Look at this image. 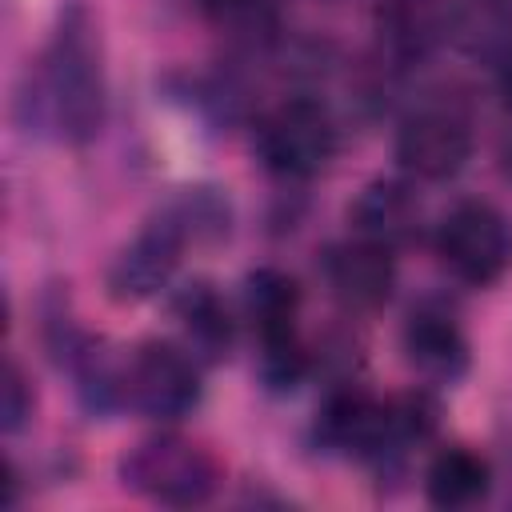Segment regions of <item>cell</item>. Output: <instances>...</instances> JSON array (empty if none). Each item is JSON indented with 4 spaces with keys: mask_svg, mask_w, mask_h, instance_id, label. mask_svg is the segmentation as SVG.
I'll list each match as a JSON object with an SVG mask.
<instances>
[{
    "mask_svg": "<svg viewBox=\"0 0 512 512\" xmlns=\"http://www.w3.org/2000/svg\"><path fill=\"white\" fill-rule=\"evenodd\" d=\"M24 124L48 132L64 144H88L104 124V64L100 40L80 4H72L44 56L28 72V88L20 96Z\"/></svg>",
    "mask_w": 512,
    "mask_h": 512,
    "instance_id": "6da1fadb",
    "label": "cell"
},
{
    "mask_svg": "<svg viewBox=\"0 0 512 512\" xmlns=\"http://www.w3.org/2000/svg\"><path fill=\"white\" fill-rule=\"evenodd\" d=\"M220 460L188 436L164 432L152 440H140L120 460V480L144 500L168 504V508H196L208 504L220 488Z\"/></svg>",
    "mask_w": 512,
    "mask_h": 512,
    "instance_id": "7a4b0ae2",
    "label": "cell"
},
{
    "mask_svg": "<svg viewBox=\"0 0 512 512\" xmlns=\"http://www.w3.org/2000/svg\"><path fill=\"white\" fill-rule=\"evenodd\" d=\"M260 160L288 180L316 176L336 152V128L316 100H284L256 128Z\"/></svg>",
    "mask_w": 512,
    "mask_h": 512,
    "instance_id": "3957f363",
    "label": "cell"
},
{
    "mask_svg": "<svg viewBox=\"0 0 512 512\" xmlns=\"http://www.w3.org/2000/svg\"><path fill=\"white\" fill-rule=\"evenodd\" d=\"M440 256L452 268L456 280L464 284H496L508 264H512V232L508 220L484 204V200H464L456 204L444 224H440Z\"/></svg>",
    "mask_w": 512,
    "mask_h": 512,
    "instance_id": "277c9868",
    "label": "cell"
},
{
    "mask_svg": "<svg viewBox=\"0 0 512 512\" xmlns=\"http://www.w3.org/2000/svg\"><path fill=\"white\" fill-rule=\"evenodd\" d=\"M128 396L152 420H180L200 400V372L188 352L148 340L132 352L128 364Z\"/></svg>",
    "mask_w": 512,
    "mask_h": 512,
    "instance_id": "5b68a950",
    "label": "cell"
},
{
    "mask_svg": "<svg viewBox=\"0 0 512 512\" xmlns=\"http://www.w3.org/2000/svg\"><path fill=\"white\" fill-rule=\"evenodd\" d=\"M468 124L444 108H420L396 136V160L420 180H448L468 164Z\"/></svg>",
    "mask_w": 512,
    "mask_h": 512,
    "instance_id": "8992f818",
    "label": "cell"
},
{
    "mask_svg": "<svg viewBox=\"0 0 512 512\" xmlns=\"http://www.w3.org/2000/svg\"><path fill=\"white\" fill-rule=\"evenodd\" d=\"M184 248L188 244L164 220L152 216L148 228L112 260V268H108V296L120 300V304H136V300L156 296L172 280Z\"/></svg>",
    "mask_w": 512,
    "mask_h": 512,
    "instance_id": "52a82bcc",
    "label": "cell"
},
{
    "mask_svg": "<svg viewBox=\"0 0 512 512\" xmlns=\"http://www.w3.org/2000/svg\"><path fill=\"white\" fill-rule=\"evenodd\" d=\"M324 280H328L332 296L344 308H356V312L380 308L388 300V292H392V280H396L392 248L372 244L364 236L332 244L324 252Z\"/></svg>",
    "mask_w": 512,
    "mask_h": 512,
    "instance_id": "ba28073f",
    "label": "cell"
},
{
    "mask_svg": "<svg viewBox=\"0 0 512 512\" xmlns=\"http://www.w3.org/2000/svg\"><path fill=\"white\" fill-rule=\"evenodd\" d=\"M448 28H452L448 0H380V8H376L380 44L396 60L428 56L440 40H448Z\"/></svg>",
    "mask_w": 512,
    "mask_h": 512,
    "instance_id": "9c48e42d",
    "label": "cell"
},
{
    "mask_svg": "<svg viewBox=\"0 0 512 512\" xmlns=\"http://www.w3.org/2000/svg\"><path fill=\"white\" fill-rule=\"evenodd\" d=\"M352 224H356V236L396 248L416 236L420 200L404 180H372L352 204Z\"/></svg>",
    "mask_w": 512,
    "mask_h": 512,
    "instance_id": "30bf717a",
    "label": "cell"
},
{
    "mask_svg": "<svg viewBox=\"0 0 512 512\" xmlns=\"http://www.w3.org/2000/svg\"><path fill=\"white\" fill-rule=\"evenodd\" d=\"M448 40L468 60L504 68L512 60V0H456Z\"/></svg>",
    "mask_w": 512,
    "mask_h": 512,
    "instance_id": "8fae6325",
    "label": "cell"
},
{
    "mask_svg": "<svg viewBox=\"0 0 512 512\" xmlns=\"http://www.w3.org/2000/svg\"><path fill=\"white\" fill-rule=\"evenodd\" d=\"M404 352L412 360L416 372H424L428 380L452 384L464 376L468 368V340L464 332L440 316V312H416L404 328Z\"/></svg>",
    "mask_w": 512,
    "mask_h": 512,
    "instance_id": "7c38bea8",
    "label": "cell"
},
{
    "mask_svg": "<svg viewBox=\"0 0 512 512\" xmlns=\"http://www.w3.org/2000/svg\"><path fill=\"white\" fill-rule=\"evenodd\" d=\"M156 220H164L184 244H216L220 236H228L232 208H228V200H224L220 188L188 184V188H176L164 200V208L156 212Z\"/></svg>",
    "mask_w": 512,
    "mask_h": 512,
    "instance_id": "4fadbf2b",
    "label": "cell"
},
{
    "mask_svg": "<svg viewBox=\"0 0 512 512\" xmlns=\"http://www.w3.org/2000/svg\"><path fill=\"white\" fill-rule=\"evenodd\" d=\"M172 312H176L188 344L200 356H208V360L228 356V348H232V316H228V304L216 296L212 284L180 288V296L172 300Z\"/></svg>",
    "mask_w": 512,
    "mask_h": 512,
    "instance_id": "5bb4252c",
    "label": "cell"
},
{
    "mask_svg": "<svg viewBox=\"0 0 512 512\" xmlns=\"http://www.w3.org/2000/svg\"><path fill=\"white\" fill-rule=\"evenodd\" d=\"M488 484H492L488 464L468 448H444L428 464V480H424L428 500L436 508H468L488 492Z\"/></svg>",
    "mask_w": 512,
    "mask_h": 512,
    "instance_id": "9a60e30c",
    "label": "cell"
},
{
    "mask_svg": "<svg viewBox=\"0 0 512 512\" xmlns=\"http://www.w3.org/2000/svg\"><path fill=\"white\" fill-rule=\"evenodd\" d=\"M244 308L260 336L272 332H292L296 328V308H300V288L288 272L280 268H256L244 280Z\"/></svg>",
    "mask_w": 512,
    "mask_h": 512,
    "instance_id": "2e32d148",
    "label": "cell"
},
{
    "mask_svg": "<svg viewBox=\"0 0 512 512\" xmlns=\"http://www.w3.org/2000/svg\"><path fill=\"white\" fill-rule=\"evenodd\" d=\"M208 16L212 24L240 40V44H268L276 32V8L272 0H208Z\"/></svg>",
    "mask_w": 512,
    "mask_h": 512,
    "instance_id": "e0dca14e",
    "label": "cell"
},
{
    "mask_svg": "<svg viewBox=\"0 0 512 512\" xmlns=\"http://www.w3.org/2000/svg\"><path fill=\"white\" fill-rule=\"evenodd\" d=\"M264 352H260V376L272 392H288L300 384L304 368H308V356L296 340V328L292 332H272V336H260Z\"/></svg>",
    "mask_w": 512,
    "mask_h": 512,
    "instance_id": "ac0fdd59",
    "label": "cell"
},
{
    "mask_svg": "<svg viewBox=\"0 0 512 512\" xmlns=\"http://www.w3.org/2000/svg\"><path fill=\"white\" fill-rule=\"evenodd\" d=\"M32 416V384L28 376L20 372L16 360H4V372H0V428L4 432H20Z\"/></svg>",
    "mask_w": 512,
    "mask_h": 512,
    "instance_id": "d6986e66",
    "label": "cell"
},
{
    "mask_svg": "<svg viewBox=\"0 0 512 512\" xmlns=\"http://www.w3.org/2000/svg\"><path fill=\"white\" fill-rule=\"evenodd\" d=\"M500 92H504V100H508V108H512V60L504 64V76H500Z\"/></svg>",
    "mask_w": 512,
    "mask_h": 512,
    "instance_id": "ffe728a7",
    "label": "cell"
},
{
    "mask_svg": "<svg viewBox=\"0 0 512 512\" xmlns=\"http://www.w3.org/2000/svg\"><path fill=\"white\" fill-rule=\"evenodd\" d=\"M504 156H508V164H512V136H508V144H504Z\"/></svg>",
    "mask_w": 512,
    "mask_h": 512,
    "instance_id": "44dd1931",
    "label": "cell"
}]
</instances>
